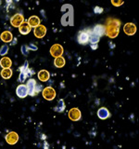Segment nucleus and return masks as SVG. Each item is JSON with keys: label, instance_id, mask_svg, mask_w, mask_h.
<instances>
[{"label": "nucleus", "instance_id": "obj_1", "mask_svg": "<svg viewBox=\"0 0 139 149\" xmlns=\"http://www.w3.org/2000/svg\"><path fill=\"white\" fill-rule=\"evenodd\" d=\"M120 22L117 19L109 18L107 21V24L105 27V34L110 38H115L120 33Z\"/></svg>", "mask_w": 139, "mask_h": 149}, {"label": "nucleus", "instance_id": "obj_2", "mask_svg": "<svg viewBox=\"0 0 139 149\" xmlns=\"http://www.w3.org/2000/svg\"><path fill=\"white\" fill-rule=\"evenodd\" d=\"M27 88H28V95L31 96H34L37 93L40 91V86L37 85L35 79L34 78H30L29 80L27 81V85H26Z\"/></svg>", "mask_w": 139, "mask_h": 149}, {"label": "nucleus", "instance_id": "obj_3", "mask_svg": "<svg viewBox=\"0 0 139 149\" xmlns=\"http://www.w3.org/2000/svg\"><path fill=\"white\" fill-rule=\"evenodd\" d=\"M42 94H43V97L45 100L52 101L55 99V97H56V91L52 87H46L43 90Z\"/></svg>", "mask_w": 139, "mask_h": 149}, {"label": "nucleus", "instance_id": "obj_4", "mask_svg": "<svg viewBox=\"0 0 139 149\" xmlns=\"http://www.w3.org/2000/svg\"><path fill=\"white\" fill-rule=\"evenodd\" d=\"M22 22H24V17L20 13H17L15 15H13L10 19V23L14 27H20Z\"/></svg>", "mask_w": 139, "mask_h": 149}, {"label": "nucleus", "instance_id": "obj_5", "mask_svg": "<svg viewBox=\"0 0 139 149\" xmlns=\"http://www.w3.org/2000/svg\"><path fill=\"white\" fill-rule=\"evenodd\" d=\"M50 53L54 58L60 57L63 54V48L59 44H54L50 48Z\"/></svg>", "mask_w": 139, "mask_h": 149}, {"label": "nucleus", "instance_id": "obj_6", "mask_svg": "<svg viewBox=\"0 0 139 149\" xmlns=\"http://www.w3.org/2000/svg\"><path fill=\"white\" fill-rule=\"evenodd\" d=\"M77 41L81 45H85L86 43L89 42V33L86 31H81L78 34Z\"/></svg>", "mask_w": 139, "mask_h": 149}, {"label": "nucleus", "instance_id": "obj_7", "mask_svg": "<svg viewBox=\"0 0 139 149\" xmlns=\"http://www.w3.org/2000/svg\"><path fill=\"white\" fill-rule=\"evenodd\" d=\"M123 31L127 36H133L136 33V26L132 22H128L123 26Z\"/></svg>", "mask_w": 139, "mask_h": 149}, {"label": "nucleus", "instance_id": "obj_8", "mask_svg": "<svg viewBox=\"0 0 139 149\" xmlns=\"http://www.w3.org/2000/svg\"><path fill=\"white\" fill-rule=\"evenodd\" d=\"M34 36L37 37V38H42V37H44L46 34V28L45 25H38L37 27L34 28Z\"/></svg>", "mask_w": 139, "mask_h": 149}, {"label": "nucleus", "instance_id": "obj_9", "mask_svg": "<svg viewBox=\"0 0 139 149\" xmlns=\"http://www.w3.org/2000/svg\"><path fill=\"white\" fill-rule=\"evenodd\" d=\"M6 141L9 144H15L19 141V135L15 132H10L6 135Z\"/></svg>", "mask_w": 139, "mask_h": 149}, {"label": "nucleus", "instance_id": "obj_10", "mask_svg": "<svg viewBox=\"0 0 139 149\" xmlns=\"http://www.w3.org/2000/svg\"><path fill=\"white\" fill-rule=\"evenodd\" d=\"M81 111L78 108H72L69 111V118L72 121H77L81 118Z\"/></svg>", "mask_w": 139, "mask_h": 149}, {"label": "nucleus", "instance_id": "obj_11", "mask_svg": "<svg viewBox=\"0 0 139 149\" xmlns=\"http://www.w3.org/2000/svg\"><path fill=\"white\" fill-rule=\"evenodd\" d=\"M16 94H17L18 97H20V98H25V97H27V95H28V88H27L26 85H23V84H21V85L18 86L17 90H16Z\"/></svg>", "mask_w": 139, "mask_h": 149}, {"label": "nucleus", "instance_id": "obj_12", "mask_svg": "<svg viewBox=\"0 0 139 149\" xmlns=\"http://www.w3.org/2000/svg\"><path fill=\"white\" fill-rule=\"evenodd\" d=\"M93 34L96 36H102L103 35H105V26L101 25V24H97L94 27V30H93Z\"/></svg>", "mask_w": 139, "mask_h": 149}, {"label": "nucleus", "instance_id": "obj_13", "mask_svg": "<svg viewBox=\"0 0 139 149\" xmlns=\"http://www.w3.org/2000/svg\"><path fill=\"white\" fill-rule=\"evenodd\" d=\"M0 38H1V40L3 42H5V43H8V42L12 41L13 36L9 31H5V32L2 33L1 36H0Z\"/></svg>", "mask_w": 139, "mask_h": 149}, {"label": "nucleus", "instance_id": "obj_14", "mask_svg": "<svg viewBox=\"0 0 139 149\" xmlns=\"http://www.w3.org/2000/svg\"><path fill=\"white\" fill-rule=\"evenodd\" d=\"M97 116H98V118L100 119H107L110 115L108 109L105 108V107H101V108L97 111Z\"/></svg>", "mask_w": 139, "mask_h": 149}, {"label": "nucleus", "instance_id": "obj_15", "mask_svg": "<svg viewBox=\"0 0 139 149\" xmlns=\"http://www.w3.org/2000/svg\"><path fill=\"white\" fill-rule=\"evenodd\" d=\"M28 24L30 25V27H37L38 25H40V19L37 16H32L29 18L28 20Z\"/></svg>", "mask_w": 139, "mask_h": 149}, {"label": "nucleus", "instance_id": "obj_16", "mask_svg": "<svg viewBox=\"0 0 139 149\" xmlns=\"http://www.w3.org/2000/svg\"><path fill=\"white\" fill-rule=\"evenodd\" d=\"M0 65H1V67H3V69L10 68L12 65V62L9 58L3 57L1 60H0Z\"/></svg>", "mask_w": 139, "mask_h": 149}, {"label": "nucleus", "instance_id": "obj_17", "mask_svg": "<svg viewBox=\"0 0 139 149\" xmlns=\"http://www.w3.org/2000/svg\"><path fill=\"white\" fill-rule=\"evenodd\" d=\"M19 30L21 35H27L31 32V27L28 24V22H22L21 25L19 27Z\"/></svg>", "mask_w": 139, "mask_h": 149}, {"label": "nucleus", "instance_id": "obj_18", "mask_svg": "<svg viewBox=\"0 0 139 149\" xmlns=\"http://www.w3.org/2000/svg\"><path fill=\"white\" fill-rule=\"evenodd\" d=\"M49 77H50V74L46 70H41V71L38 73V78L42 82H45V81L49 80Z\"/></svg>", "mask_w": 139, "mask_h": 149}, {"label": "nucleus", "instance_id": "obj_19", "mask_svg": "<svg viewBox=\"0 0 139 149\" xmlns=\"http://www.w3.org/2000/svg\"><path fill=\"white\" fill-rule=\"evenodd\" d=\"M65 63H66V62H65V59L63 57H58V58H55V61H54V64H55V66L56 67H58V68H61L63 67Z\"/></svg>", "mask_w": 139, "mask_h": 149}, {"label": "nucleus", "instance_id": "obj_20", "mask_svg": "<svg viewBox=\"0 0 139 149\" xmlns=\"http://www.w3.org/2000/svg\"><path fill=\"white\" fill-rule=\"evenodd\" d=\"M11 76H12V70L10 68L3 69L1 71V77L5 79H8Z\"/></svg>", "mask_w": 139, "mask_h": 149}, {"label": "nucleus", "instance_id": "obj_21", "mask_svg": "<svg viewBox=\"0 0 139 149\" xmlns=\"http://www.w3.org/2000/svg\"><path fill=\"white\" fill-rule=\"evenodd\" d=\"M64 110H65V102H64L63 100H59L58 105L55 107V111L61 113V112H63Z\"/></svg>", "mask_w": 139, "mask_h": 149}, {"label": "nucleus", "instance_id": "obj_22", "mask_svg": "<svg viewBox=\"0 0 139 149\" xmlns=\"http://www.w3.org/2000/svg\"><path fill=\"white\" fill-rule=\"evenodd\" d=\"M98 41H99V37L98 36H95L94 34L89 35V42L91 43V45L92 44H96Z\"/></svg>", "mask_w": 139, "mask_h": 149}, {"label": "nucleus", "instance_id": "obj_23", "mask_svg": "<svg viewBox=\"0 0 139 149\" xmlns=\"http://www.w3.org/2000/svg\"><path fill=\"white\" fill-rule=\"evenodd\" d=\"M8 51V47L7 45H4L1 47V49H0V55L4 56L5 54H7Z\"/></svg>", "mask_w": 139, "mask_h": 149}, {"label": "nucleus", "instance_id": "obj_24", "mask_svg": "<svg viewBox=\"0 0 139 149\" xmlns=\"http://www.w3.org/2000/svg\"><path fill=\"white\" fill-rule=\"evenodd\" d=\"M111 3H112L113 6L119 7V6H120V5L123 4V1H115V0H112V1H111Z\"/></svg>", "mask_w": 139, "mask_h": 149}, {"label": "nucleus", "instance_id": "obj_25", "mask_svg": "<svg viewBox=\"0 0 139 149\" xmlns=\"http://www.w3.org/2000/svg\"><path fill=\"white\" fill-rule=\"evenodd\" d=\"M94 12L96 13V14L102 13V12H103V8H99V7H96L95 9H94Z\"/></svg>", "mask_w": 139, "mask_h": 149}, {"label": "nucleus", "instance_id": "obj_26", "mask_svg": "<svg viewBox=\"0 0 139 149\" xmlns=\"http://www.w3.org/2000/svg\"><path fill=\"white\" fill-rule=\"evenodd\" d=\"M91 49H97V45L96 44H92L91 45Z\"/></svg>", "mask_w": 139, "mask_h": 149}, {"label": "nucleus", "instance_id": "obj_27", "mask_svg": "<svg viewBox=\"0 0 139 149\" xmlns=\"http://www.w3.org/2000/svg\"><path fill=\"white\" fill-rule=\"evenodd\" d=\"M44 148L45 149H49V146H48V143H46V142H45V143H44Z\"/></svg>", "mask_w": 139, "mask_h": 149}, {"label": "nucleus", "instance_id": "obj_28", "mask_svg": "<svg viewBox=\"0 0 139 149\" xmlns=\"http://www.w3.org/2000/svg\"><path fill=\"white\" fill-rule=\"evenodd\" d=\"M0 4H1V1H0Z\"/></svg>", "mask_w": 139, "mask_h": 149}]
</instances>
